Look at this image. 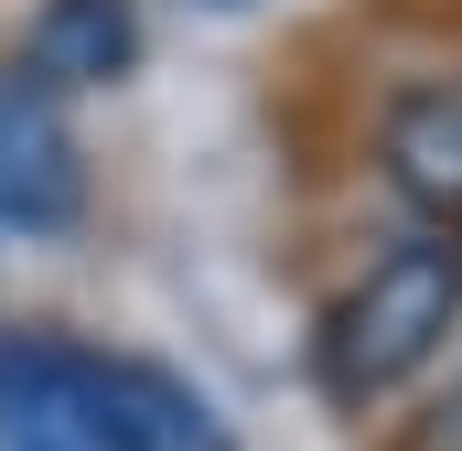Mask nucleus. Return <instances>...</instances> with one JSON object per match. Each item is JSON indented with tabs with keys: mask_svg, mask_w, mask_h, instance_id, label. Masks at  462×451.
<instances>
[{
	"mask_svg": "<svg viewBox=\"0 0 462 451\" xmlns=\"http://www.w3.org/2000/svg\"><path fill=\"white\" fill-rule=\"evenodd\" d=\"M0 451H236L226 419L140 354H97L65 334L0 344Z\"/></svg>",
	"mask_w": 462,
	"mask_h": 451,
	"instance_id": "nucleus-1",
	"label": "nucleus"
},
{
	"mask_svg": "<svg viewBox=\"0 0 462 451\" xmlns=\"http://www.w3.org/2000/svg\"><path fill=\"white\" fill-rule=\"evenodd\" d=\"M452 334H462V226H420L387 258H365L355 290L323 312L312 376H323L334 409H376V398H398Z\"/></svg>",
	"mask_w": 462,
	"mask_h": 451,
	"instance_id": "nucleus-2",
	"label": "nucleus"
},
{
	"mask_svg": "<svg viewBox=\"0 0 462 451\" xmlns=\"http://www.w3.org/2000/svg\"><path fill=\"white\" fill-rule=\"evenodd\" d=\"M76 216H87L76 118L32 65H0V226L11 236H65Z\"/></svg>",
	"mask_w": 462,
	"mask_h": 451,
	"instance_id": "nucleus-3",
	"label": "nucleus"
},
{
	"mask_svg": "<svg viewBox=\"0 0 462 451\" xmlns=\"http://www.w3.org/2000/svg\"><path fill=\"white\" fill-rule=\"evenodd\" d=\"M376 161H387V183H398L420 216L462 226V76H430V87L387 97V118H376Z\"/></svg>",
	"mask_w": 462,
	"mask_h": 451,
	"instance_id": "nucleus-4",
	"label": "nucleus"
},
{
	"mask_svg": "<svg viewBox=\"0 0 462 451\" xmlns=\"http://www.w3.org/2000/svg\"><path fill=\"white\" fill-rule=\"evenodd\" d=\"M11 65H32L54 97H76V87H118V76L140 65V0H43Z\"/></svg>",
	"mask_w": 462,
	"mask_h": 451,
	"instance_id": "nucleus-5",
	"label": "nucleus"
},
{
	"mask_svg": "<svg viewBox=\"0 0 462 451\" xmlns=\"http://www.w3.org/2000/svg\"><path fill=\"white\" fill-rule=\"evenodd\" d=\"M409 451H462V387H452V398H441V409H430V430H420V441H409Z\"/></svg>",
	"mask_w": 462,
	"mask_h": 451,
	"instance_id": "nucleus-6",
	"label": "nucleus"
},
{
	"mask_svg": "<svg viewBox=\"0 0 462 451\" xmlns=\"http://www.w3.org/2000/svg\"><path fill=\"white\" fill-rule=\"evenodd\" d=\"M205 11H236V0H205Z\"/></svg>",
	"mask_w": 462,
	"mask_h": 451,
	"instance_id": "nucleus-7",
	"label": "nucleus"
}]
</instances>
